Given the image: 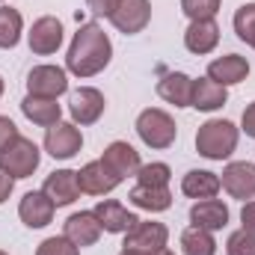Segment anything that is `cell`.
Listing matches in <instances>:
<instances>
[{"mask_svg": "<svg viewBox=\"0 0 255 255\" xmlns=\"http://www.w3.org/2000/svg\"><path fill=\"white\" fill-rule=\"evenodd\" d=\"M113 60V42L110 36L95 24H80V30L74 33L71 45H68V54H65V68L74 74V77H95L101 74Z\"/></svg>", "mask_w": 255, "mask_h": 255, "instance_id": "6da1fadb", "label": "cell"}, {"mask_svg": "<svg viewBox=\"0 0 255 255\" xmlns=\"http://www.w3.org/2000/svg\"><path fill=\"white\" fill-rule=\"evenodd\" d=\"M241 128L229 119H208L196 130V151L208 160H229L238 148Z\"/></svg>", "mask_w": 255, "mask_h": 255, "instance_id": "7a4b0ae2", "label": "cell"}, {"mask_svg": "<svg viewBox=\"0 0 255 255\" xmlns=\"http://www.w3.org/2000/svg\"><path fill=\"white\" fill-rule=\"evenodd\" d=\"M136 136L148 145V148H169L178 136V128L175 119L160 110V107H145L139 116H136Z\"/></svg>", "mask_w": 255, "mask_h": 255, "instance_id": "3957f363", "label": "cell"}, {"mask_svg": "<svg viewBox=\"0 0 255 255\" xmlns=\"http://www.w3.org/2000/svg\"><path fill=\"white\" fill-rule=\"evenodd\" d=\"M39 163H42L39 145H36L33 139L21 136V133L0 151V169H6L15 181H18V178H30V175L39 169Z\"/></svg>", "mask_w": 255, "mask_h": 255, "instance_id": "277c9868", "label": "cell"}, {"mask_svg": "<svg viewBox=\"0 0 255 255\" xmlns=\"http://www.w3.org/2000/svg\"><path fill=\"white\" fill-rule=\"evenodd\" d=\"M169 244V229L154 220H139L130 232H125L122 250L128 253H160Z\"/></svg>", "mask_w": 255, "mask_h": 255, "instance_id": "5b68a950", "label": "cell"}, {"mask_svg": "<svg viewBox=\"0 0 255 255\" xmlns=\"http://www.w3.org/2000/svg\"><path fill=\"white\" fill-rule=\"evenodd\" d=\"M42 145L54 160H71L83 148V133L74 122H57V125L45 128V142Z\"/></svg>", "mask_w": 255, "mask_h": 255, "instance_id": "8992f818", "label": "cell"}, {"mask_svg": "<svg viewBox=\"0 0 255 255\" xmlns=\"http://www.w3.org/2000/svg\"><path fill=\"white\" fill-rule=\"evenodd\" d=\"M68 92V74L60 65H36L27 74V95L39 98H60Z\"/></svg>", "mask_w": 255, "mask_h": 255, "instance_id": "52a82bcc", "label": "cell"}, {"mask_svg": "<svg viewBox=\"0 0 255 255\" xmlns=\"http://www.w3.org/2000/svg\"><path fill=\"white\" fill-rule=\"evenodd\" d=\"M63 36H65V30H63V24H60V18L42 15L39 21H33V27H30V33H27V42H30V51H33V54L51 57V54L60 51Z\"/></svg>", "mask_w": 255, "mask_h": 255, "instance_id": "ba28073f", "label": "cell"}, {"mask_svg": "<svg viewBox=\"0 0 255 255\" xmlns=\"http://www.w3.org/2000/svg\"><path fill=\"white\" fill-rule=\"evenodd\" d=\"M151 21V3L148 0H119V6L110 15V24L125 33V36H136L148 27Z\"/></svg>", "mask_w": 255, "mask_h": 255, "instance_id": "9c48e42d", "label": "cell"}, {"mask_svg": "<svg viewBox=\"0 0 255 255\" xmlns=\"http://www.w3.org/2000/svg\"><path fill=\"white\" fill-rule=\"evenodd\" d=\"M104 95L101 89L95 86H80L77 92H71V101H68V113L74 119V125H95L101 116H104Z\"/></svg>", "mask_w": 255, "mask_h": 255, "instance_id": "30bf717a", "label": "cell"}, {"mask_svg": "<svg viewBox=\"0 0 255 255\" xmlns=\"http://www.w3.org/2000/svg\"><path fill=\"white\" fill-rule=\"evenodd\" d=\"M220 184L232 199H241V202L255 199V163H250V160L229 163L220 175Z\"/></svg>", "mask_w": 255, "mask_h": 255, "instance_id": "8fae6325", "label": "cell"}, {"mask_svg": "<svg viewBox=\"0 0 255 255\" xmlns=\"http://www.w3.org/2000/svg\"><path fill=\"white\" fill-rule=\"evenodd\" d=\"M77 184H80V193H89V196H107L113 193L122 178L104 163V160H89L80 172H77Z\"/></svg>", "mask_w": 255, "mask_h": 255, "instance_id": "7c38bea8", "label": "cell"}, {"mask_svg": "<svg viewBox=\"0 0 255 255\" xmlns=\"http://www.w3.org/2000/svg\"><path fill=\"white\" fill-rule=\"evenodd\" d=\"M92 214L98 217L101 229L110 232V235H125V232H130V229L139 223V217H136L133 211H128L119 199H101V202L92 208Z\"/></svg>", "mask_w": 255, "mask_h": 255, "instance_id": "4fadbf2b", "label": "cell"}, {"mask_svg": "<svg viewBox=\"0 0 255 255\" xmlns=\"http://www.w3.org/2000/svg\"><path fill=\"white\" fill-rule=\"evenodd\" d=\"M101 232H104V229H101V223H98V217H95L92 211H77V214H71L63 226V235L77 247V250L95 247L98 238H101Z\"/></svg>", "mask_w": 255, "mask_h": 255, "instance_id": "5bb4252c", "label": "cell"}, {"mask_svg": "<svg viewBox=\"0 0 255 255\" xmlns=\"http://www.w3.org/2000/svg\"><path fill=\"white\" fill-rule=\"evenodd\" d=\"M54 211H57V205L42 190L24 193V199L18 202V217H21V223L27 229H45L54 220Z\"/></svg>", "mask_w": 255, "mask_h": 255, "instance_id": "9a60e30c", "label": "cell"}, {"mask_svg": "<svg viewBox=\"0 0 255 255\" xmlns=\"http://www.w3.org/2000/svg\"><path fill=\"white\" fill-rule=\"evenodd\" d=\"M42 193L57 205V208H65L71 202L80 199V184H77V172L74 169H57L45 178L42 184Z\"/></svg>", "mask_w": 255, "mask_h": 255, "instance_id": "2e32d148", "label": "cell"}, {"mask_svg": "<svg viewBox=\"0 0 255 255\" xmlns=\"http://www.w3.org/2000/svg\"><path fill=\"white\" fill-rule=\"evenodd\" d=\"M208 77L220 86H235V83H244L250 77V63L247 57L241 54H226V57H217L214 63L208 65Z\"/></svg>", "mask_w": 255, "mask_h": 255, "instance_id": "e0dca14e", "label": "cell"}, {"mask_svg": "<svg viewBox=\"0 0 255 255\" xmlns=\"http://www.w3.org/2000/svg\"><path fill=\"white\" fill-rule=\"evenodd\" d=\"M220 45V27L214 18H205V21H190V27L184 30V48L190 54H211L214 48Z\"/></svg>", "mask_w": 255, "mask_h": 255, "instance_id": "ac0fdd59", "label": "cell"}, {"mask_svg": "<svg viewBox=\"0 0 255 255\" xmlns=\"http://www.w3.org/2000/svg\"><path fill=\"white\" fill-rule=\"evenodd\" d=\"M101 160L125 181L128 175H136V169L142 166L139 163V151L130 145V142H125V139H116V142H110L107 148H104V154H101Z\"/></svg>", "mask_w": 255, "mask_h": 255, "instance_id": "d6986e66", "label": "cell"}, {"mask_svg": "<svg viewBox=\"0 0 255 255\" xmlns=\"http://www.w3.org/2000/svg\"><path fill=\"white\" fill-rule=\"evenodd\" d=\"M190 223L208 232H220L229 226V205L220 199H199L190 208Z\"/></svg>", "mask_w": 255, "mask_h": 255, "instance_id": "ffe728a7", "label": "cell"}, {"mask_svg": "<svg viewBox=\"0 0 255 255\" xmlns=\"http://www.w3.org/2000/svg\"><path fill=\"white\" fill-rule=\"evenodd\" d=\"M157 95L172 107H190L193 98V77L184 71H169L157 80Z\"/></svg>", "mask_w": 255, "mask_h": 255, "instance_id": "44dd1931", "label": "cell"}, {"mask_svg": "<svg viewBox=\"0 0 255 255\" xmlns=\"http://www.w3.org/2000/svg\"><path fill=\"white\" fill-rule=\"evenodd\" d=\"M21 113L27 122L39 128H51L57 122H63V107L57 104V98H39V95H27L21 101Z\"/></svg>", "mask_w": 255, "mask_h": 255, "instance_id": "7402d4cb", "label": "cell"}, {"mask_svg": "<svg viewBox=\"0 0 255 255\" xmlns=\"http://www.w3.org/2000/svg\"><path fill=\"white\" fill-rule=\"evenodd\" d=\"M226 101H229V89H226V86L214 83L211 77H199V80H193L190 107L202 110V113H214V110H220Z\"/></svg>", "mask_w": 255, "mask_h": 255, "instance_id": "603a6c76", "label": "cell"}, {"mask_svg": "<svg viewBox=\"0 0 255 255\" xmlns=\"http://www.w3.org/2000/svg\"><path fill=\"white\" fill-rule=\"evenodd\" d=\"M223 190L220 184V175L217 172H208V169H190L184 178H181V193L187 199H217V193Z\"/></svg>", "mask_w": 255, "mask_h": 255, "instance_id": "cb8c5ba5", "label": "cell"}, {"mask_svg": "<svg viewBox=\"0 0 255 255\" xmlns=\"http://www.w3.org/2000/svg\"><path fill=\"white\" fill-rule=\"evenodd\" d=\"M130 205L139 208V211H148V214H160L172 205V193L169 187H145V184H136L130 190Z\"/></svg>", "mask_w": 255, "mask_h": 255, "instance_id": "d4e9b609", "label": "cell"}, {"mask_svg": "<svg viewBox=\"0 0 255 255\" xmlns=\"http://www.w3.org/2000/svg\"><path fill=\"white\" fill-rule=\"evenodd\" d=\"M181 253L184 255H217L214 232L199 229V226L184 229V232H181Z\"/></svg>", "mask_w": 255, "mask_h": 255, "instance_id": "484cf974", "label": "cell"}, {"mask_svg": "<svg viewBox=\"0 0 255 255\" xmlns=\"http://www.w3.org/2000/svg\"><path fill=\"white\" fill-rule=\"evenodd\" d=\"M21 33H24V18L18 9L12 6H0V48L9 51L21 42Z\"/></svg>", "mask_w": 255, "mask_h": 255, "instance_id": "4316f807", "label": "cell"}, {"mask_svg": "<svg viewBox=\"0 0 255 255\" xmlns=\"http://www.w3.org/2000/svg\"><path fill=\"white\" fill-rule=\"evenodd\" d=\"M169 178H172V169L160 160L142 163L136 169V184H145V187H169Z\"/></svg>", "mask_w": 255, "mask_h": 255, "instance_id": "83f0119b", "label": "cell"}, {"mask_svg": "<svg viewBox=\"0 0 255 255\" xmlns=\"http://www.w3.org/2000/svg\"><path fill=\"white\" fill-rule=\"evenodd\" d=\"M232 24H235L238 39H241V42H247V45H253V42H255V3H244V6L235 12Z\"/></svg>", "mask_w": 255, "mask_h": 255, "instance_id": "f1b7e54d", "label": "cell"}, {"mask_svg": "<svg viewBox=\"0 0 255 255\" xmlns=\"http://www.w3.org/2000/svg\"><path fill=\"white\" fill-rule=\"evenodd\" d=\"M181 12L190 21H205L220 12V0H181Z\"/></svg>", "mask_w": 255, "mask_h": 255, "instance_id": "f546056e", "label": "cell"}, {"mask_svg": "<svg viewBox=\"0 0 255 255\" xmlns=\"http://www.w3.org/2000/svg\"><path fill=\"white\" fill-rule=\"evenodd\" d=\"M226 255H255V235L247 229H238L226 241Z\"/></svg>", "mask_w": 255, "mask_h": 255, "instance_id": "4dcf8cb0", "label": "cell"}, {"mask_svg": "<svg viewBox=\"0 0 255 255\" xmlns=\"http://www.w3.org/2000/svg\"><path fill=\"white\" fill-rule=\"evenodd\" d=\"M36 255H80V250L65 238V235H54V238H45L39 244Z\"/></svg>", "mask_w": 255, "mask_h": 255, "instance_id": "1f68e13d", "label": "cell"}, {"mask_svg": "<svg viewBox=\"0 0 255 255\" xmlns=\"http://www.w3.org/2000/svg\"><path fill=\"white\" fill-rule=\"evenodd\" d=\"M15 136H18V125H15L9 116H0V151H3Z\"/></svg>", "mask_w": 255, "mask_h": 255, "instance_id": "d6a6232c", "label": "cell"}, {"mask_svg": "<svg viewBox=\"0 0 255 255\" xmlns=\"http://www.w3.org/2000/svg\"><path fill=\"white\" fill-rule=\"evenodd\" d=\"M241 229H247V232H253L255 235V199L250 202H244V208H241Z\"/></svg>", "mask_w": 255, "mask_h": 255, "instance_id": "836d02e7", "label": "cell"}, {"mask_svg": "<svg viewBox=\"0 0 255 255\" xmlns=\"http://www.w3.org/2000/svg\"><path fill=\"white\" fill-rule=\"evenodd\" d=\"M86 6H89L95 15H107V18H110L113 9L119 6V0H86Z\"/></svg>", "mask_w": 255, "mask_h": 255, "instance_id": "e575fe53", "label": "cell"}, {"mask_svg": "<svg viewBox=\"0 0 255 255\" xmlns=\"http://www.w3.org/2000/svg\"><path fill=\"white\" fill-rule=\"evenodd\" d=\"M241 130H244L247 136H253V139H255V101L244 110V116H241Z\"/></svg>", "mask_w": 255, "mask_h": 255, "instance_id": "d590c367", "label": "cell"}, {"mask_svg": "<svg viewBox=\"0 0 255 255\" xmlns=\"http://www.w3.org/2000/svg\"><path fill=\"white\" fill-rule=\"evenodd\" d=\"M12 190H15V178H12L6 169H0V205L12 196Z\"/></svg>", "mask_w": 255, "mask_h": 255, "instance_id": "8d00e7d4", "label": "cell"}, {"mask_svg": "<svg viewBox=\"0 0 255 255\" xmlns=\"http://www.w3.org/2000/svg\"><path fill=\"white\" fill-rule=\"evenodd\" d=\"M119 255H175L172 250H160V253H128V250H122Z\"/></svg>", "mask_w": 255, "mask_h": 255, "instance_id": "74e56055", "label": "cell"}, {"mask_svg": "<svg viewBox=\"0 0 255 255\" xmlns=\"http://www.w3.org/2000/svg\"><path fill=\"white\" fill-rule=\"evenodd\" d=\"M3 89H6V83H3V77H0V95H3Z\"/></svg>", "mask_w": 255, "mask_h": 255, "instance_id": "f35d334b", "label": "cell"}, {"mask_svg": "<svg viewBox=\"0 0 255 255\" xmlns=\"http://www.w3.org/2000/svg\"><path fill=\"white\" fill-rule=\"evenodd\" d=\"M0 255H9V253H3V250H0Z\"/></svg>", "mask_w": 255, "mask_h": 255, "instance_id": "ab89813d", "label": "cell"}, {"mask_svg": "<svg viewBox=\"0 0 255 255\" xmlns=\"http://www.w3.org/2000/svg\"><path fill=\"white\" fill-rule=\"evenodd\" d=\"M253 48H255V42H253Z\"/></svg>", "mask_w": 255, "mask_h": 255, "instance_id": "60d3db41", "label": "cell"}]
</instances>
